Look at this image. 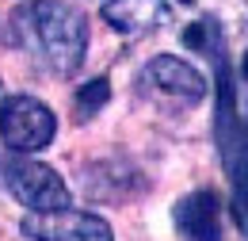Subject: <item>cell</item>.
I'll use <instances>...</instances> for the list:
<instances>
[{
	"instance_id": "6da1fadb",
	"label": "cell",
	"mask_w": 248,
	"mask_h": 241,
	"mask_svg": "<svg viewBox=\"0 0 248 241\" xmlns=\"http://www.w3.org/2000/svg\"><path fill=\"white\" fill-rule=\"evenodd\" d=\"M8 42L54 77H73L88 54V16L69 0H27L8 16Z\"/></svg>"
},
{
	"instance_id": "7a4b0ae2",
	"label": "cell",
	"mask_w": 248,
	"mask_h": 241,
	"mask_svg": "<svg viewBox=\"0 0 248 241\" xmlns=\"http://www.w3.org/2000/svg\"><path fill=\"white\" fill-rule=\"evenodd\" d=\"M202 54L214 65V142L221 169L229 176V195H233V218L241 226V234L248 238V107H241L237 100V81H233V65L225 54V34L221 27L210 34V42L202 46Z\"/></svg>"
},
{
	"instance_id": "3957f363",
	"label": "cell",
	"mask_w": 248,
	"mask_h": 241,
	"mask_svg": "<svg viewBox=\"0 0 248 241\" xmlns=\"http://www.w3.org/2000/svg\"><path fill=\"white\" fill-rule=\"evenodd\" d=\"M0 176H4V188L27 211H65V207H73V191L62 180V172L42 165V161L8 157V161H0Z\"/></svg>"
},
{
	"instance_id": "277c9868",
	"label": "cell",
	"mask_w": 248,
	"mask_h": 241,
	"mask_svg": "<svg viewBox=\"0 0 248 241\" xmlns=\"http://www.w3.org/2000/svg\"><path fill=\"white\" fill-rule=\"evenodd\" d=\"M58 134V119L54 111L34 100V96H4L0 100V138L12 153H34V150H46Z\"/></svg>"
},
{
	"instance_id": "5b68a950",
	"label": "cell",
	"mask_w": 248,
	"mask_h": 241,
	"mask_svg": "<svg viewBox=\"0 0 248 241\" xmlns=\"http://www.w3.org/2000/svg\"><path fill=\"white\" fill-rule=\"evenodd\" d=\"M138 85L141 92H149L156 100H168V103H184L195 107L206 100V77L184 58H172V54H156L153 61H145V69L138 73Z\"/></svg>"
},
{
	"instance_id": "8992f818",
	"label": "cell",
	"mask_w": 248,
	"mask_h": 241,
	"mask_svg": "<svg viewBox=\"0 0 248 241\" xmlns=\"http://www.w3.org/2000/svg\"><path fill=\"white\" fill-rule=\"evenodd\" d=\"M19 234L31 241H115L107 218L92 211H31L19 222Z\"/></svg>"
},
{
	"instance_id": "52a82bcc",
	"label": "cell",
	"mask_w": 248,
	"mask_h": 241,
	"mask_svg": "<svg viewBox=\"0 0 248 241\" xmlns=\"http://www.w3.org/2000/svg\"><path fill=\"white\" fill-rule=\"evenodd\" d=\"M84 191L95 203H126L138 191H145L141 172L123 161V157H107V161H92L84 165Z\"/></svg>"
},
{
	"instance_id": "ba28073f",
	"label": "cell",
	"mask_w": 248,
	"mask_h": 241,
	"mask_svg": "<svg viewBox=\"0 0 248 241\" xmlns=\"http://www.w3.org/2000/svg\"><path fill=\"white\" fill-rule=\"evenodd\" d=\"M103 23L126 38H141L172 23L168 0H103Z\"/></svg>"
},
{
	"instance_id": "9c48e42d",
	"label": "cell",
	"mask_w": 248,
	"mask_h": 241,
	"mask_svg": "<svg viewBox=\"0 0 248 241\" xmlns=\"http://www.w3.org/2000/svg\"><path fill=\"white\" fill-rule=\"evenodd\" d=\"M172 222H176L184 241H221V199H217V191H210V188L187 191L172 211Z\"/></svg>"
},
{
	"instance_id": "30bf717a",
	"label": "cell",
	"mask_w": 248,
	"mask_h": 241,
	"mask_svg": "<svg viewBox=\"0 0 248 241\" xmlns=\"http://www.w3.org/2000/svg\"><path fill=\"white\" fill-rule=\"evenodd\" d=\"M107 100H111V81H107V77H92L88 85H80L77 96H73V115H77V122L95 119Z\"/></svg>"
},
{
	"instance_id": "8fae6325",
	"label": "cell",
	"mask_w": 248,
	"mask_h": 241,
	"mask_svg": "<svg viewBox=\"0 0 248 241\" xmlns=\"http://www.w3.org/2000/svg\"><path fill=\"white\" fill-rule=\"evenodd\" d=\"M241 77H245V81H248V54H245V58H241Z\"/></svg>"
},
{
	"instance_id": "7c38bea8",
	"label": "cell",
	"mask_w": 248,
	"mask_h": 241,
	"mask_svg": "<svg viewBox=\"0 0 248 241\" xmlns=\"http://www.w3.org/2000/svg\"><path fill=\"white\" fill-rule=\"evenodd\" d=\"M180 4H195V0H180Z\"/></svg>"
}]
</instances>
